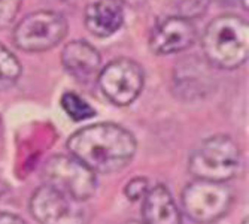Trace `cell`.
Listing matches in <instances>:
<instances>
[{
  "mask_svg": "<svg viewBox=\"0 0 249 224\" xmlns=\"http://www.w3.org/2000/svg\"><path fill=\"white\" fill-rule=\"evenodd\" d=\"M67 149L94 173H114L130 165L138 142L118 124L97 123L73 133L67 141Z\"/></svg>",
  "mask_w": 249,
  "mask_h": 224,
  "instance_id": "6da1fadb",
  "label": "cell"
},
{
  "mask_svg": "<svg viewBox=\"0 0 249 224\" xmlns=\"http://www.w3.org/2000/svg\"><path fill=\"white\" fill-rule=\"evenodd\" d=\"M201 47L211 64L224 71L240 67L249 54V26L237 15L212 19L201 37Z\"/></svg>",
  "mask_w": 249,
  "mask_h": 224,
  "instance_id": "7a4b0ae2",
  "label": "cell"
},
{
  "mask_svg": "<svg viewBox=\"0 0 249 224\" xmlns=\"http://www.w3.org/2000/svg\"><path fill=\"white\" fill-rule=\"evenodd\" d=\"M240 166V149L227 134H215L203 141L191 154L188 170L196 179L227 183Z\"/></svg>",
  "mask_w": 249,
  "mask_h": 224,
  "instance_id": "3957f363",
  "label": "cell"
},
{
  "mask_svg": "<svg viewBox=\"0 0 249 224\" xmlns=\"http://www.w3.org/2000/svg\"><path fill=\"white\" fill-rule=\"evenodd\" d=\"M184 214L197 224H212L233 205V190L227 183L194 179L182 191Z\"/></svg>",
  "mask_w": 249,
  "mask_h": 224,
  "instance_id": "277c9868",
  "label": "cell"
},
{
  "mask_svg": "<svg viewBox=\"0 0 249 224\" xmlns=\"http://www.w3.org/2000/svg\"><path fill=\"white\" fill-rule=\"evenodd\" d=\"M43 179L45 186L82 202L91 199L97 188L96 173L73 155L51 157L43 166Z\"/></svg>",
  "mask_w": 249,
  "mask_h": 224,
  "instance_id": "5b68a950",
  "label": "cell"
},
{
  "mask_svg": "<svg viewBox=\"0 0 249 224\" xmlns=\"http://www.w3.org/2000/svg\"><path fill=\"white\" fill-rule=\"evenodd\" d=\"M66 18L54 11H37L22 18L14 30L15 45L27 53L54 48L67 35Z\"/></svg>",
  "mask_w": 249,
  "mask_h": 224,
  "instance_id": "8992f818",
  "label": "cell"
},
{
  "mask_svg": "<svg viewBox=\"0 0 249 224\" xmlns=\"http://www.w3.org/2000/svg\"><path fill=\"white\" fill-rule=\"evenodd\" d=\"M29 208L39 224H89L87 202L66 196L50 186H40L30 197Z\"/></svg>",
  "mask_w": 249,
  "mask_h": 224,
  "instance_id": "52a82bcc",
  "label": "cell"
},
{
  "mask_svg": "<svg viewBox=\"0 0 249 224\" xmlns=\"http://www.w3.org/2000/svg\"><path fill=\"white\" fill-rule=\"evenodd\" d=\"M143 71L130 58L110 61L99 74L103 94L117 106H127L139 97L143 88Z\"/></svg>",
  "mask_w": 249,
  "mask_h": 224,
  "instance_id": "ba28073f",
  "label": "cell"
},
{
  "mask_svg": "<svg viewBox=\"0 0 249 224\" xmlns=\"http://www.w3.org/2000/svg\"><path fill=\"white\" fill-rule=\"evenodd\" d=\"M196 40L193 21L184 17H169L152 29L149 47L158 56H169L185 51Z\"/></svg>",
  "mask_w": 249,
  "mask_h": 224,
  "instance_id": "9c48e42d",
  "label": "cell"
},
{
  "mask_svg": "<svg viewBox=\"0 0 249 224\" xmlns=\"http://www.w3.org/2000/svg\"><path fill=\"white\" fill-rule=\"evenodd\" d=\"M64 69L81 82L91 81L100 74L102 57L100 53L85 40H73L67 43L61 53Z\"/></svg>",
  "mask_w": 249,
  "mask_h": 224,
  "instance_id": "30bf717a",
  "label": "cell"
},
{
  "mask_svg": "<svg viewBox=\"0 0 249 224\" xmlns=\"http://www.w3.org/2000/svg\"><path fill=\"white\" fill-rule=\"evenodd\" d=\"M142 200L143 224H182V214L164 186L149 188Z\"/></svg>",
  "mask_w": 249,
  "mask_h": 224,
  "instance_id": "8fae6325",
  "label": "cell"
},
{
  "mask_svg": "<svg viewBox=\"0 0 249 224\" xmlns=\"http://www.w3.org/2000/svg\"><path fill=\"white\" fill-rule=\"evenodd\" d=\"M124 15L121 8L112 0H99L85 9V27L97 37H107L121 29Z\"/></svg>",
  "mask_w": 249,
  "mask_h": 224,
  "instance_id": "7c38bea8",
  "label": "cell"
},
{
  "mask_svg": "<svg viewBox=\"0 0 249 224\" xmlns=\"http://www.w3.org/2000/svg\"><path fill=\"white\" fill-rule=\"evenodd\" d=\"M21 76V64L18 58L0 43V90L14 85Z\"/></svg>",
  "mask_w": 249,
  "mask_h": 224,
  "instance_id": "4fadbf2b",
  "label": "cell"
},
{
  "mask_svg": "<svg viewBox=\"0 0 249 224\" xmlns=\"http://www.w3.org/2000/svg\"><path fill=\"white\" fill-rule=\"evenodd\" d=\"M61 108L73 121H84L96 115L93 106L85 102L79 94L72 92H67L61 96Z\"/></svg>",
  "mask_w": 249,
  "mask_h": 224,
  "instance_id": "5bb4252c",
  "label": "cell"
},
{
  "mask_svg": "<svg viewBox=\"0 0 249 224\" xmlns=\"http://www.w3.org/2000/svg\"><path fill=\"white\" fill-rule=\"evenodd\" d=\"M148 191H149V181H148V178H143V176L131 178L124 187V194L130 202L142 200Z\"/></svg>",
  "mask_w": 249,
  "mask_h": 224,
  "instance_id": "9a60e30c",
  "label": "cell"
},
{
  "mask_svg": "<svg viewBox=\"0 0 249 224\" xmlns=\"http://www.w3.org/2000/svg\"><path fill=\"white\" fill-rule=\"evenodd\" d=\"M22 0H0V29L12 24L19 12Z\"/></svg>",
  "mask_w": 249,
  "mask_h": 224,
  "instance_id": "2e32d148",
  "label": "cell"
},
{
  "mask_svg": "<svg viewBox=\"0 0 249 224\" xmlns=\"http://www.w3.org/2000/svg\"><path fill=\"white\" fill-rule=\"evenodd\" d=\"M209 6V0H180L179 3V11L180 17L184 18H196L206 12Z\"/></svg>",
  "mask_w": 249,
  "mask_h": 224,
  "instance_id": "e0dca14e",
  "label": "cell"
},
{
  "mask_svg": "<svg viewBox=\"0 0 249 224\" xmlns=\"http://www.w3.org/2000/svg\"><path fill=\"white\" fill-rule=\"evenodd\" d=\"M0 224H26V221L15 214L0 212Z\"/></svg>",
  "mask_w": 249,
  "mask_h": 224,
  "instance_id": "ac0fdd59",
  "label": "cell"
},
{
  "mask_svg": "<svg viewBox=\"0 0 249 224\" xmlns=\"http://www.w3.org/2000/svg\"><path fill=\"white\" fill-rule=\"evenodd\" d=\"M125 224H143V223H139V221H128Z\"/></svg>",
  "mask_w": 249,
  "mask_h": 224,
  "instance_id": "d6986e66",
  "label": "cell"
}]
</instances>
